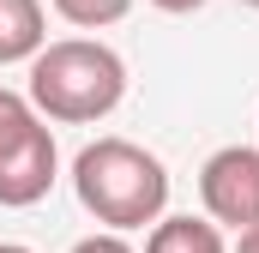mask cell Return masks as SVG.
Masks as SVG:
<instances>
[{
  "label": "cell",
  "instance_id": "obj_1",
  "mask_svg": "<svg viewBox=\"0 0 259 253\" xmlns=\"http://www.w3.org/2000/svg\"><path fill=\"white\" fill-rule=\"evenodd\" d=\"M72 193L97 223L145 229L169 205V169L157 151H145L133 139H97L72 157Z\"/></svg>",
  "mask_w": 259,
  "mask_h": 253
},
{
  "label": "cell",
  "instance_id": "obj_2",
  "mask_svg": "<svg viewBox=\"0 0 259 253\" xmlns=\"http://www.w3.org/2000/svg\"><path fill=\"white\" fill-rule=\"evenodd\" d=\"M121 97H127V61L109 43L66 36V43H42L30 55V103L49 121L66 126L103 121L121 109Z\"/></svg>",
  "mask_w": 259,
  "mask_h": 253
},
{
  "label": "cell",
  "instance_id": "obj_3",
  "mask_svg": "<svg viewBox=\"0 0 259 253\" xmlns=\"http://www.w3.org/2000/svg\"><path fill=\"white\" fill-rule=\"evenodd\" d=\"M55 133H49V115L18 97V91H0V205L24 211L36 199H49L55 187Z\"/></svg>",
  "mask_w": 259,
  "mask_h": 253
},
{
  "label": "cell",
  "instance_id": "obj_4",
  "mask_svg": "<svg viewBox=\"0 0 259 253\" xmlns=\"http://www.w3.org/2000/svg\"><path fill=\"white\" fill-rule=\"evenodd\" d=\"M199 199H205V217L223 229H247L259 223V145H223L205 157L199 169Z\"/></svg>",
  "mask_w": 259,
  "mask_h": 253
},
{
  "label": "cell",
  "instance_id": "obj_5",
  "mask_svg": "<svg viewBox=\"0 0 259 253\" xmlns=\"http://www.w3.org/2000/svg\"><path fill=\"white\" fill-rule=\"evenodd\" d=\"M49 43V12L42 0H0V66L30 61Z\"/></svg>",
  "mask_w": 259,
  "mask_h": 253
},
{
  "label": "cell",
  "instance_id": "obj_6",
  "mask_svg": "<svg viewBox=\"0 0 259 253\" xmlns=\"http://www.w3.org/2000/svg\"><path fill=\"white\" fill-rule=\"evenodd\" d=\"M145 253H229V247L211 217H157L145 235Z\"/></svg>",
  "mask_w": 259,
  "mask_h": 253
},
{
  "label": "cell",
  "instance_id": "obj_7",
  "mask_svg": "<svg viewBox=\"0 0 259 253\" xmlns=\"http://www.w3.org/2000/svg\"><path fill=\"white\" fill-rule=\"evenodd\" d=\"M55 12H61L66 24H78V30H103V24H121L133 12V0H49Z\"/></svg>",
  "mask_w": 259,
  "mask_h": 253
},
{
  "label": "cell",
  "instance_id": "obj_8",
  "mask_svg": "<svg viewBox=\"0 0 259 253\" xmlns=\"http://www.w3.org/2000/svg\"><path fill=\"white\" fill-rule=\"evenodd\" d=\"M72 253H133L121 241V229H103V235H84V241H72Z\"/></svg>",
  "mask_w": 259,
  "mask_h": 253
},
{
  "label": "cell",
  "instance_id": "obj_9",
  "mask_svg": "<svg viewBox=\"0 0 259 253\" xmlns=\"http://www.w3.org/2000/svg\"><path fill=\"white\" fill-rule=\"evenodd\" d=\"M241 241H235V253H259V223H247V229H235Z\"/></svg>",
  "mask_w": 259,
  "mask_h": 253
},
{
  "label": "cell",
  "instance_id": "obj_10",
  "mask_svg": "<svg viewBox=\"0 0 259 253\" xmlns=\"http://www.w3.org/2000/svg\"><path fill=\"white\" fill-rule=\"evenodd\" d=\"M151 6H157V12H199L205 0H151Z\"/></svg>",
  "mask_w": 259,
  "mask_h": 253
},
{
  "label": "cell",
  "instance_id": "obj_11",
  "mask_svg": "<svg viewBox=\"0 0 259 253\" xmlns=\"http://www.w3.org/2000/svg\"><path fill=\"white\" fill-rule=\"evenodd\" d=\"M0 253H30V247H18V241H0Z\"/></svg>",
  "mask_w": 259,
  "mask_h": 253
},
{
  "label": "cell",
  "instance_id": "obj_12",
  "mask_svg": "<svg viewBox=\"0 0 259 253\" xmlns=\"http://www.w3.org/2000/svg\"><path fill=\"white\" fill-rule=\"evenodd\" d=\"M241 6H253V12H259V0H241Z\"/></svg>",
  "mask_w": 259,
  "mask_h": 253
}]
</instances>
